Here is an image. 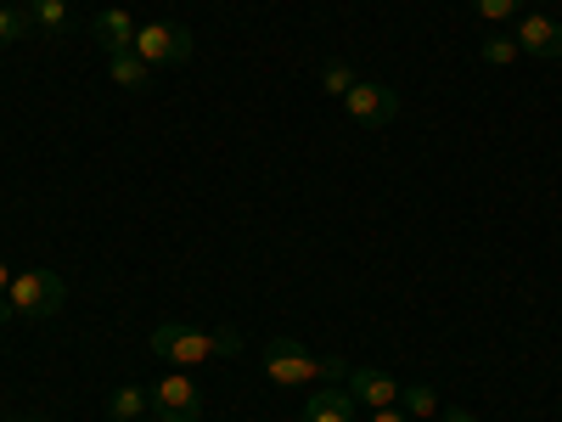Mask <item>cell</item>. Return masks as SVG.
<instances>
[{
  "label": "cell",
  "instance_id": "6da1fadb",
  "mask_svg": "<svg viewBox=\"0 0 562 422\" xmlns=\"http://www.w3.org/2000/svg\"><path fill=\"white\" fill-rule=\"evenodd\" d=\"M265 378L281 389H321V384H338L349 378V366L338 355H315L299 338H270L265 344Z\"/></svg>",
  "mask_w": 562,
  "mask_h": 422
},
{
  "label": "cell",
  "instance_id": "7a4b0ae2",
  "mask_svg": "<svg viewBox=\"0 0 562 422\" xmlns=\"http://www.w3.org/2000/svg\"><path fill=\"white\" fill-rule=\"evenodd\" d=\"M153 355H164L175 371H192L203 360L243 355V338L237 333H203V326H186V321H164V326H153Z\"/></svg>",
  "mask_w": 562,
  "mask_h": 422
},
{
  "label": "cell",
  "instance_id": "3957f363",
  "mask_svg": "<svg viewBox=\"0 0 562 422\" xmlns=\"http://www.w3.org/2000/svg\"><path fill=\"white\" fill-rule=\"evenodd\" d=\"M7 304H12V315H23V321H52V315L68 304V281H63L57 270H45V265H29V270L12 276Z\"/></svg>",
  "mask_w": 562,
  "mask_h": 422
},
{
  "label": "cell",
  "instance_id": "277c9868",
  "mask_svg": "<svg viewBox=\"0 0 562 422\" xmlns=\"http://www.w3.org/2000/svg\"><path fill=\"white\" fill-rule=\"evenodd\" d=\"M135 57L147 68H180L192 57V29L186 23H140L135 29Z\"/></svg>",
  "mask_w": 562,
  "mask_h": 422
},
{
  "label": "cell",
  "instance_id": "5b68a950",
  "mask_svg": "<svg viewBox=\"0 0 562 422\" xmlns=\"http://www.w3.org/2000/svg\"><path fill=\"white\" fill-rule=\"evenodd\" d=\"M344 113H349V124H360V130H383V124H394L400 97H394L383 79H360L349 97H344Z\"/></svg>",
  "mask_w": 562,
  "mask_h": 422
},
{
  "label": "cell",
  "instance_id": "8992f818",
  "mask_svg": "<svg viewBox=\"0 0 562 422\" xmlns=\"http://www.w3.org/2000/svg\"><path fill=\"white\" fill-rule=\"evenodd\" d=\"M147 395H153V417L158 422H203V395L192 389L186 371H169V378H158Z\"/></svg>",
  "mask_w": 562,
  "mask_h": 422
},
{
  "label": "cell",
  "instance_id": "52a82bcc",
  "mask_svg": "<svg viewBox=\"0 0 562 422\" xmlns=\"http://www.w3.org/2000/svg\"><path fill=\"white\" fill-rule=\"evenodd\" d=\"M512 40H518V52L535 57V63H557L562 57V23H551L546 12H524Z\"/></svg>",
  "mask_w": 562,
  "mask_h": 422
},
{
  "label": "cell",
  "instance_id": "ba28073f",
  "mask_svg": "<svg viewBox=\"0 0 562 422\" xmlns=\"http://www.w3.org/2000/svg\"><path fill=\"white\" fill-rule=\"evenodd\" d=\"M355 395L349 389H333V384H321L315 395H304V411L299 422H355Z\"/></svg>",
  "mask_w": 562,
  "mask_h": 422
},
{
  "label": "cell",
  "instance_id": "9c48e42d",
  "mask_svg": "<svg viewBox=\"0 0 562 422\" xmlns=\"http://www.w3.org/2000/svg\"><path fill=\"white\" fill-rule=\"evenodd\" d=\"M349 395L360 406H371V411H378V406H400V384L389 378L383 366H355L349 371Z\"/></svg>",
  "mask_w": 562,
  "mask_h": 422
},
{
  "label": "cell",
  "instance_id": "30bf717a",
  "mask_svg": "<svg viewBox=\"0 0 562 422\" xmlns=\"http://www.w3.org/2000/svg\"><path fill=\"white\" fill-rule=\"evenodd\" d=\"M135 29H140V23H135L130 12H119V7H113V12H102L97 23H90V34H97V45H102L108 57H124V52H135Z\"/></svg>",
  "mask_w": 562,
  "mask_h": 422
},
{
  "label": "cell",
  "instance_id": "8fae6325",
  "mask_svg": "<svg viewBox=\"0 0 562 422\" xmlns=\"http://www.w3.org/2000/svg\"><path fill=\"white\" fill-rule=\"evenodd\" d=\"M23 12H29L34 34H52V40H63V34L74 29V12H68V0H23Z\"/></svg>",
  "mask_w": 562,
  "mask_h": 422
},
{
  "label": "cell",
  "instance_id": "7c38bea8",
  "mask_svg": "<svg viewBox=\"0 0 562 422\" xmlns=\"http://www.w3.org/2000/svg\"><path fill=\"white\" fill-rule=\"evenodd\" d=\"M147 411H153V395L140 389V384H124V389L108 395V417H113V422H140Z\"/></svg>",
  "mask_w": 562,
  "mask_h": 422
},
{
  "label": "cell",
  "instance_id": "4fadbf2b",
  "mask_svg": "<svg viewBox=\"0 0 562 422\" xmlns=\"http://www.w3.org/2000/svg\"><path fill=\"white\" fill-rule=\"evenodd\" d=\"M108 79L124 85V90H147V85H153V68L140 63L135 52H124V57H108Z\"/></svg>",
  "mask_w": 562,
  "mask_h": 422
},
{
  "label": "cell",
  "instance_id": "5bb4252c",
  "mask_svg": "<svg viewBox=\"0 0 562 422\" xmlns=\"http://www.w3.org/2000/svg\"><path fill=\"white\" fill-rule=\"evenodd\" d=\"M400 411H405L411 422H422V417H434V411H439V395H434L428 384H411V389L400 384Z\"/></svg>",
  "mask_w": 562,
  "mask_h": 422
},
{
  "label": "cell",
  "instance_id": "9a60e30c",
  "mask_svg": "<svg viewBox=\"0 0 562 422\" xmlns=\"http://www.w3.org/2000/svg\"><path fill=\"white\" fill-rule=\"evenodd\" d=\"M355 85H360V79H355V68H349V63H338V57L321 68V90H326V97H338V102H344Z\"/></svg>",
  "mask_w": 562,
  "mask_h": 422
},
{
  "label": "cell",
  "instance_id": "2e32d148",
  "mask_svg": "<svg viewBox=\"0 0 562 422\" xmlns=\"http://www.w3.org/2000/svg\"><path fill=\"white\" fill-rule=\"evenodd\" d=\"M484 23H518L524 18V0H467Z\"/></svg>",
  "mask_w": 562,
  "mask_h": 422
},
{
  "label": "cell",
  "instance_id": "e0dca14e",
  "mask_svg": "<svg viewBox=\"0 0 562 422\" xmlns=\"http://www.w3.org/2000/svg\"><path fill=\"white\" fill-rule=\"evenodd\" d=\"M29 34H34V23H29V12H23V7H0V45L29 40Z\"/></svg>",
  "mask_w": 562,
  "mask_h": 422
},
{
  "label": "cell",
  "instance_id": "ac0fdd59",
  "mask_svg": "<svg viewBox=\"0 0 562 422\" xmlns=\"http://www.w3.org/2000/svg\"><path fill=\"white\" fill-rule=\"evenodd\" d=\"M518 57H524V52H518V40H512V34H490V40H484V63H495V68H512Z\"/></svg>",
  "mask_w": 562,
  "mask_h": 422
},
{
  "label": "cell",
  "instance_id": "d6986e66",
  "mask_svg": "<svg viewBox=\"0 0 562 422\" xmlns=\"http://www.w3.org/2000/svg\"><path fill=\"white\" fill-rule=\"evenodd\" d=\"M7 288H12V265H7V259H0V321H7V315H12V304H7Z\"/></svg>",
  "mask_w": 562,
  "mask_h": 422
},
{
  "label": "cell",
  "instance_id": "ffe728a7",
  "mask_svg": "<svg viewBox=\"0 0 562 422\" xmlns=\"http://www.w3.org/2000/svg\"><path fill=\"white\" fill-rule=\"evenodd\" d=\"M371 422H411L400 406H378V411H371Z\"/></svg>",
  "mask_w": 562,
  "mask_h": 422
},
{
  "label": "cell",
  "instance_id": "44dd1931",
  "mask_svg": "<svg viewBox=\"0 0 562 422\" xmlns=\"http://www.w3.org/2000/svg\"><path fill=\"white\" fill-rule=\"evenodd\" d=\"M439 422H479V411H467V406H450Z\"/></svg>",
  "mask_w": 562,
  "mask_h": 422
},
{
  "label": "cell",
  "instance_id": "7402d4cb",
  "mask_svg": "<svg viewBox=\"0 0 562 422\" xmlns=\"http://www.w3.org/2000/svg\"><path fill=\"white\" fill-rule=\"evenodd\" d=\"M140 422H158V417H153V411H147V417H140Z\"/></svg>",
  "mask_w": 562,
  "mask_h": 422
}]
</instances>
